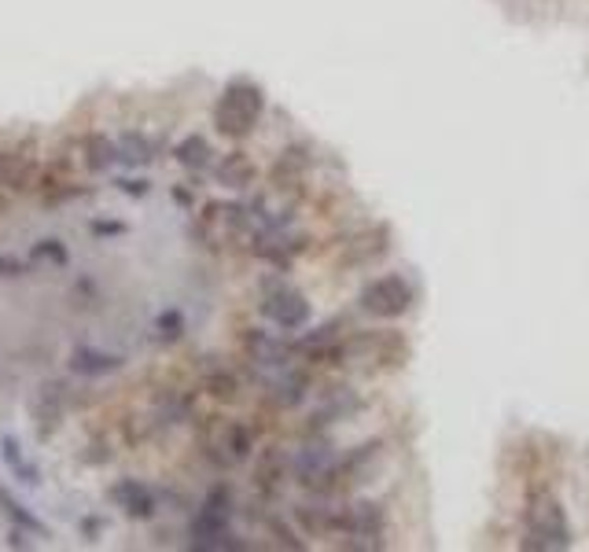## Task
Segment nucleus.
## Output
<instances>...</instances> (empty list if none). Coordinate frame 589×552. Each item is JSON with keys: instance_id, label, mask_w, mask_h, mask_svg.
Segmentation results:
<instances>
[{"instance_id": "nucleus-20", "label": "nucleus", "mask_w": 589, "mask_h": 552, "mask_svg": "<svg viewBox=\"0 0 589 552\" xmlns=\"http://www.w3.org/2000/svg\"><path fill=\"white\" fill-rule=\"evenodd\" d=\"M306 375H284V383H277V401L280 406H299V401L306 398Z\"/></svg>"}, {"instance_id": "nucleus-16", "label": "nucleus", "mask_w": 589, "mask_h": 552, "mask_svg": "<svg viewBox=\"0 0 589 552\" xmlns=\"http://www.w3.org/2000/svg\"><path fill=\"white\" fill-rule=\"evenodd\" d=\"M335 339H339V324H321V328H313L310 335L299 339V350L306 358H332Z\"/></svg>"}, {"instance_id": "nucleus-25", "label": "nucleus", "mask_w": 589, "mask_h": 552, "mask_svg": "<svg viewBox=\"0 0 589 552\" xmlns=\"http://www.w3.org/2000/svg\"><path fill=\"white\" fill-rule=\"evenodd\" d=\"M89 229H92V236H118V233H126V225L122 221H92Z\"/></svg>"}, {"instance_id": "nucleus-2", "label": "nucleus", "mask_w": 589, "mask_h": 552, "mask_svg": "<svg viewBox=\"0 0 589 552\" xmlns=\"http://www.w3.org/2000/svg\"><path fill=\"white\" fill-rule=\"evenodd\" d=\"M527 548H542V552H560L571 545V526L563 516L560 501L549 493H538L527 509Z\"/></svg>"}, {"instance_id": "nucleus-15", "label": "nucleus", "mask_w": 589, "mask_h": 552, "mask_svg": "<svg viewBox=\"0 0 589 552\" xmlns=\"http://www.w3.org/2000/svg\"><path fill=\"white\" fill-rule=\"evenodd\" d=\"M0 457H4V464L19 475L22 483H30V486L41 483V471H37L34 464L22 461V449H19V438H15V435H4V438H0Z\"/></svg>"}, {"instance_id": "nucleus-1", "label": "nucleus", "mask_w": 589, "mask_h": 552, "mask_svg": "<svg viewBox=\"0 0 589 552\" xmlns=\"http://www.w3.org/2000/svg\"><path fill=\"white\" fill-rule=\"evenodd\" d=\"M265 111V96L255 82H229V89L217 96V104H214V125H217V133L221 137H229V140H240V137H247L258 118Z\"/></svg>"}, {"instance_id": "nucleus-4", "label": "nucleus", "mask_w": 589, "mask_h": 552, "mask_svg": "<svg viewBox=\"0 0 589 552\" xmlns=\"http://www.w3.org/2000/svg\"><path fill=\"white\" fill-rule=\"evenodd\" d=\"M412 303H416V291H412V284L405 280L402 272L380 276V280L365 284L361 295H357L361 313L380 317V320H387V317H402L405 310H412Z\"/></svg>"}, {"instance_id": "nucleus-11", "label": "nucleus", "mask_w": 589, "mask_h": 552, "mask_svg": "<svg viewBox=\"0 0 589 552\" xmlns=\"http://www.w3.org/2000/svg\"><path fill=\"white\" fill-rule=\"evenodd\" d=\"M174 159H177L185 170H192V173H203V170L214 162V147H210V140H207V137L192 133V137H185V140L177 144Z\"/></svg>"}, {"instance_id": "nucleus-10", "label": "nucleus", "mask_w": 589, "mask_h": 552, "mask_svg": "<svg viewBox=\"0 0 589 552\" xmlns=\"http://www.w3.org/2000/svg\"><path fill=\"white\" fill-rule=\"evenodd\" d=\"M70 368L82 372V375H107L114 368H122L118 354H104V350H92V346H78L70 354Z\"/></svg>"}, {"instance_id": "nucleus-14", "label": "nucleus", "mask_w": 589, "mask_h": 552, "mask_svg": "<svg viewBox=\"0 0 589 552\" xmlns=\"http://www.w3.org/2000/svg\"><path fill=\"white\" fill-rule=\"evenodd\" d=\"M0 516H8L12 526H22V531H30L34 538H48V526H44L30 509H22L8 490H0Z\"/></svg>"}, {"instance_id": "nucleus-23", "label": "nucleus", "mask_w": 589, "mask_h": 552, "mask_svg": "<svg viewBox=\"0 0 589 552\" xmlns=\"http://www.w3.org/2000/svg\"><path fill=\"white\" fill-rule=\"evenodd\" d=\"M34 258H44V262L67 265V247H63V240H41V243L34 247Z\"/></svg>"}, {"instance_id": "nucleus-21", "label": "nucleus", "mask_w": 589, "mask_h": 552, "mask_svg": "<svg viewBox=\"0 0 589 552\" xmlns=\"http://www.w3.org/2000/svg\"><path fill=\"white\" fill-rule=\"evenodd\" d=\"M155 328H159V335L169 343V339H181V332H185V313L181 310H166V313H159L155 317Z\"/></svg>"}, {"instance_id": "nucleus-5", "label": "nucleus", "mask_w": 589, "mask_h": 552, "mask_svg": "<svg viewBox=\"0 0 589 552\" xmlns=\"http://www.w3.org/2000/svg\"><path fill=\"white\" fill-rule=\"evenodd\" d=\"M332 526L350 538H376L383 531V509L376 501H350V505L335 509Z\"/></svg>"}, {"instance_id": "nucleus-8", "label": "nucleus", "mask_w": 589, "mask_h": 552, "mask_svg": "<svg viewBox=\"0 0 589 552\" xmlns=\"http://www.w3.org/2000/svg\"><path fill=\"white\" fill-rule=\"evenodd\" d=\"M63 398H67V387L56 383V380H48L34 401V413H37V423H41V435L48 438L56 428H59V420H63Z\"/></svg>"}, {"instance_id": "nucleus-27", "label": "nucleus", "mask_w": 589, "mask_h": 552, "mask_svg": "<svg viewBox=\"0 0 589 552\" xmlns=\"http://www.w3.org/2000/svg\"><path fill=\"white\" fill-rule=\"evenodd\" d=\"M118 188H122V192H130V195H137V199L147 195V185H144V181H118Z\"/></svg>"}, {"instance_id": "nucleus-19", "label": "nucleus", "mask_w": 589, "mask_h": 552, "mask_svg": "<svg viewBox=\"0 0 589 552\" xmlns=\"http://www.w3.org/2000/svg\"><path fill=\"white\" fill-rule=\"evenodd\" d=\"M251 446H255V435L243 428V423H232V428L225 431V446H221V449H229L232 461H247L251 457Z\"/></svg>"}, {"instance_id": "nucleus-3", "label": "nucleus", "mask_w": 589, "mask_h": 552, "mask_svg": "<svg viewBox=\"0 0 589 552\" xmlns=\"http://www.w3.org/2000/svg\"><path fill=\"white\" fill-rule=\"evenodd\" d=\"M262 317L284 332H299L310 320V303L299 288H291L280 276H269V280H262Z\"/></svg>"}, {"instance_id": "nucleus-7", "label": "nucleus", "mask_w": 589, "mask_h": 552, "mask_svg": "<svg viewBox=\"0 0 589 552\" xmlns=\"http://www.w3.org/2000/svg\"><path fill=\"white\" fill-rule=\"evenodd\" d=\"M111 501H114V505L126 512V516H133V519H152L155 509H159L155 493L147 490L144 483H137V479H122L118 486H111Z\"/></svg>"}, {"instance_id": "nucleus-18", "label": "nucleus", "mask_w": 589, "mask_h": 552, "mask_svg": "<svg viewBox=\"0 0 589 552\" xmlns=\"http://www.w3.org/2000/svg\"><path fill=\"white\" fill-rule=\"evenodd\" d=\"M302 170H306V162H302L299 152L291 147V152H284L280 162L273 166V181H277L280 188H291V185H299V181H302Z\"/></svg>"}, {"instance_id": "nucleus-28", "label": "nucleus", "mask_w": 589, "mask_h": 552, "mask_svg": "<svg viewBox=\"0 0 589 552\" xmlns=\"http://www.w3.org/2000/svg\"><path fill=\"white\" fill-rule=\"evenodd\" d=\"M100 531H104V519H82V534L85 538H96Z\"/></svg>"}, {"instance_id": "nucleus-24", "label": "nucleus", "mask_w": 589, "mask_h": 552, "mask_svg": "<svg viewBox=\"0 0 589 552\" xmlns=\"http://www.w3.org/2000/svg\"><path fill=\"white\" fill-rule=\"evenodd\" d=\"M27 272V265H22L19 258H12V255H0V276H8V280H15V276H22Z\"/></svg>"}, {"instance_id": "nucleus-13", "label": "nucleus", "mask_w": 589, "mask_h": 552, "mask_svg": "<svg viewBox=\"0 0 589 552\" xmlns=\"http://www.w3.org/2000/svg\"><path fill=\"white\" fill-rule=\"evenodd\" d=\"M82 152H85V166L89 170H111L114 162H118V144L111 140V137H104V133H89L85 140H82Z\"/></svg>"}, {"instance_id": "nucleus-22", "label": "nucleus", "mask_w": 589, "mask_h": 552, "mask_svg": "<svg viewBox=\"0 0 589 552\" xmlns=\"http://www.w3.org/2000/svg\"><path fill=\"white\" fill-rule=\"evenodd\" d=\"M207 387H210V394H217V398H236V390H240V383H236V375L232 372H214L210 380H207Z\"/></svg>"}, {"instance_id": "nucleus-17", "label": "nucleus", "mask_w": 589, "mask_h": 552, "mask_svg": "<svg viewBox=\"0 0 589 552\" xmlns=\"http://www.w3.org/2000/svg\"><path fill=\"white\" fill-rule=\"evenodd\" d=\"M118 162L126 166H147L152 162V144H147V137L140 133H126L118 140Z\"/></svg>"}, {"instance_id": "nucleus-9", "label": "nucleus", "mask_w": 589, "mask_h": 552, "mask_svg": "<svg viewBox=\"0 0 589 552\" xmlns=\"http://www.w3.org/2000/svg\"><path fill=\"white\" fill-rule=\"evenodd\" d=\"M287 457L280 449H269V453L258 461V471H255V483L262 490V497H277L284 490V479H287Z\"/></svg>"}, {"instance_id": "nucleus-26", "label": "nucleus", "mask_w": 589, "mask_h": 552, "mask_svg": "<svg viewBox=\"0 0 589 552\" xmlns=\"http://www.w3.org/2000/svg\"><path fill=\"white\" fill-rule=\"evenodd\" d=\"M30 531H22V526H12V531H8V545L12 548H34V541L27 538Z\"/></svg>"}, {"instance_id": "nucleus-12", "label": "nucleus", "mask_w": 589, "mask_h": 552, "mask_svg": "<svg viewBox=\"0 0 589 552\" xmlns=\"http://www.w3.org/2000/svg\"><path fill=\"white\" fill-rule=\"evenodd\" d=\"M214 177H217V185H225V188H247L251 177H255V166L247 162V155L232 152V155H225L214 166Z\"/></svg>"}, {"instance_id": "nucleus-6", "label": "nucleus", "mask_w": 589, "mask_h": 552, "mask_svg": "<svg viewBox=\"0 0 589 552\" xmlns=\"http://www.w3.org/2000/svg\"><path fill=\"white\" fill-rule=\"evenodd\" d=\"M243 350H247V358L262 368H284L287 354H291V346L284 339H277L273 332H262V328H251L243 335Z\"/></svg>"}]
</instances>
